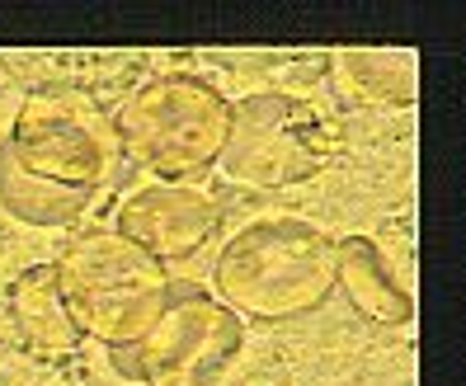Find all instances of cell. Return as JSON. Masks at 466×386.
<instances>
[{
  "mask_svg": "<svg viewBox=\"0 0 466 386\" xmlns=\"http://www.w3.org/2000/svg\"><path fill=\"white\" fill-rule=\"evenodd\" d=\"M212 297L259 325L316 316L335 297V236L301 217H255L217 250Z\"/></svg>",
  "mask_w": 466,
  "mask_h": 386,
  "instance_id": "cell-1",
  "label": "cell"
},
{
  "mask_svg": "<svg viewBox=\"0 0 466 386\" xmlns=\"http://www.w3.org/2000/svg\"><path fill=\"white\" fill-rule=\"evenodd\" d=\"M123 156H132L156 184H194L222 160L231 132V99L203 76L170 71L137 86L114 114Z\"/></svg>",
  "mask_w": 466,
  "mask_h": 386,
  "instance_id": "cell-2",
  "label": "cell"
},
{
  "mask_svg": "<svg viewBox=\"0 0 466 386\" xmlns=\"http://www.w3.org/2000/svg\"><path fill=\"white\" fill-rule=\"evenodd\" d=\"M52 269L76 330L108 349L142 344L170 297V269L118 231L76 236Z\"/></svg>",
  "mask_w": 466,
  "mask_h": 386,
  "instance_id": "cell-3",
  "label": "cell"
},
{
  "mask_svg": "<svg viewBox=\"0 0 466 386\" xmlns=\"http://www.w3.org/2000/svg\"><path fill=\"white\" fill-rule=\"evenodd\" d=\"M10 160L19 170H29L57 188L86 193L99 198V188H108L123 170V142L114 114L80 95V90H38L19 104L15 127L5 132Z\"/></svg>",
  "mask_w": 466,
  "mask_h": 386,
  "instance_id": "cell-4",
  "label": "cell"
},
{
  "mask_svg": "<svg viewBox=\"0 0 466 386\" xmlns=\"http://www.w3.org/2000/svg\"><path fill=\"white\" fill-rule=\"evenodd\" d=\"M330 160L325 114L288 90H259L231 104V132L222 147V170L245 188H292L307 184Z\"/></svg>",
  "mask_w": 466,
  "mask_h": 386,
  "instance_id": "cell-5",
  "label": "cell"
},
{
  "mask_svg": "<svg viewBox=\"0 0 466 386\" xmlns=\"http://www.w3.org/2000/svg\"><path fill=\"white\" fill-rule=\"evenodd\" d=\"M245 349V320L231 316L203 283L170 279L166 311L142 344H132L137 381L147 386H222Z\"/></svg>",
  "mask_w": 466,
  "mask_h": 386,
  "instance_id": "cell-6",
  "label": "cell"
},
{
  "mask_svg": "<svg viewBox=\"0 0 466 386\" xmlns=\"http://www.w3.org/2000/svg\"><path fill=\"white\" fill-rule=\"evenodd\" d=\"M222 198L198 184H142L118 208L114 231L160 264H188L222 236Z\"/></svg>",
  "mask_w": 466,
  "mask_h": 386,
  "instance_id": "cell-7",
  "label": "cell"
},
{
  "mask_svg": "<svg viewBox=\"0 0 466 386\" xmlns=\"http://www.w3.org/2000/svg\"><path fill=\"white\" fill-rule=\"evenodd\" d=\"M335 292H344L349 307L381 330H405L415 320V297L396 279L372 236L335 240Z\"/></svg>",
  "mask_w": 466,
  "mask_h": 386,
  "instance_id": "cell-8",
  "label": "cell"
},
{
  "mask_svg": "<svg viewBox=\"0 0 466 386\" xmlns=\"http://www.w3.org/2000/svg\"><path fill=\"white\" fill-rule=\"evenodd\" d=\"M10 316H15V335L29 349V358L38 363H62V358H76L86 335L76 330L62 288H57V269L52 264H34L15 279L10 292Z\"/></svg>",
  "mask_w": 466,
  "mask_h": 386,
  "instance_id": "cell-9",
  "label": "cell"
},
{
  "mask_svg": "<svg viewBox=\"0 0 466 386\" xmlns=\"http://www.w3.org/2000/svg\"><path fill=\"white\" fill-rule=\"evenodd\" d=\"M95 198H86V193H71V188H57V184H47L29 170H19V165L10 160V151L0 147V208H5L15 222L24 227H71L80 222V217L90 212Z\"/></svg>",
  "mask_w": 466,
  "mask_h": 386,
  "instance_id": "cell-10",
  "label": "cell"
},
{
  "mask_svg": "<svg viewBox=\"0 0 466 386\" xmlns=\"http://www.w3.org/2000/svg\"><path fill=\"white\" fill-rule=\"evenodd\" d=\"M339 76L353 99L381 104V108H410L420 95V62L415 52H381V47H349L339 52Z\"/></svg>",
  "mask_w": 466,
  "mask_h": 386,
  "instance_id": "cell-11",
  "label": "cell"
}]
</instances>
